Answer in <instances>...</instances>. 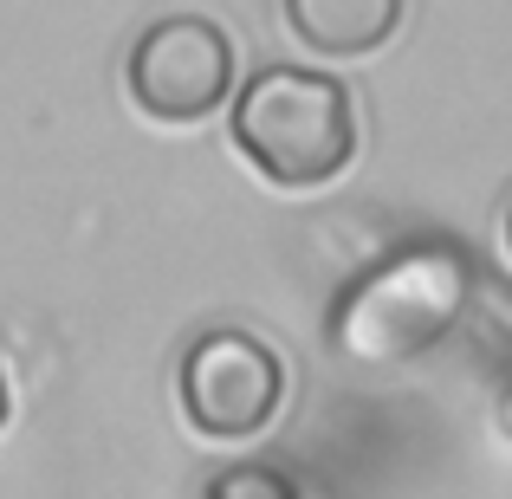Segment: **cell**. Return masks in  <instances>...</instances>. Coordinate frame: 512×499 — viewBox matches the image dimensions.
Instances as JSON below:
<instances>
[{"mask_svg":"<svg viewBox=\"0 0 512 499\" xmlns=\"http://www.w3.org/2000/svg\"><path fill=\"white\" fill-rule=\"evenodd\" d=\"M506 260H512V208H506Z\"/></svg>","mask_w":512,"mask_h":499,"instance_id":"9c48e42d","label":"cell"},{"mask_svg":"<svg viewBox=\"0 0 512 499\" xmlns=\"http://www.w3.org/2000/svg\"><path fill=\"white\" fill-rule=\"evenodd\" d=\"M124 91L150 124H201L234 98V39L208 13H163L130 39Z\"/></svg>","mask_w":512,"mask_h":499,"instance_id":"3957f363","label":"cell"},{"mask_svg":"<svg viewBox=\"0 0 512 499\" xmlns=\"http://www.w3.org/2000/svg\"><path fill=\"white\" fill-rule=\"evenodd\" d=\"M234 150L273 188H325L357 156V104L350 85L305 65H260L234 91Z\"/></svg>","mask_w":512,"mask_h":499,"instance_id":"7a4b0ae2","label":"cell"},{"mask_svg":"<svg viewBox=\"0 0 512 499\" xmlns=\"http://www.w3.org/2000/svg\"><path fill=\"white\" fill-rule=\"evenodd\" d=\"M7 415H13V383H7V363H0V428H7Z\"/></svg>","mask_w":512,"mask_h":499,"instance_id":"ba28073f","label":"cell"},{"mask_svg":"<svg viewBox=\"0 0 512 499\" xmlns=\"http://www.w3.org/2000/svg\"><path fill=\"white\" fill-rule=\"evenodd\" d=\"M208 499H299L286 467H266V461H247V467H221L208 480Z\"/></svg>","mask_w":512,"mask_h":499,"instance_id":"8992f818","label":"cell"},{"mask_svg":"<svg viewBox=\"0 0 512 499\" xmlns=\"http://www.w3.org/2000/svg\"><path fill=\"white\" fill-rule=\"evenodd\" d=\"M493 422H500V435L512 441V376H506V389H500V409H493Z\"/></svg>","mask_w":512,"mask_h":499,"instance_id":"52a82bcc","label":"cell"},{"mask_svg":"<svg viewBox=\"0 0 512 499\" xmlns=\"http://www.w3.org/2000/svg\"><path fill=\"white\" fill-rule=\"evenodd\" d=\"M474 299V260L454 240H415V247L389 253L383 266L357 279L338 305H331V344L350 363H370V370H389V363L422 357L428 344L454 331V318Z\"/></svg>","mask_w":512,"mask_h":499,"instance_id":"6da1fadb","label":"cell"},{"mask_svg":"<svg viewBox=\"0 0 512 499\" xmlns=\"http://www.w3.org/2000/svg\"><path fill=\"white\" fill-rule=\"evenodd\" d=\"M286 7V33L318 59H363V52L389 46L402 26L409 0H279Z\"/></svg>","mask_w":512,"mask_h":499,"instance_id":"5b68a950","label":"cell"},{"mask_svg":"<svg viewBox=\"0 0 512 499\" xmlns=\"http://www.w3.org/2000/svg\"><path fill=\"white\" fill-rule=\"evenodd\" d=\"M182 422L208 441H253L286 402V363L260 331L214 325L182 350L175 370Z\"/></svg>","mask_w":512,"mask_h":499,"instance_id":"277c9868","label":"cell"}]
</instances>
